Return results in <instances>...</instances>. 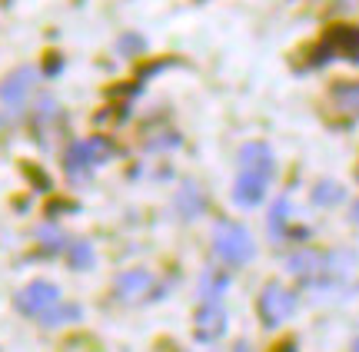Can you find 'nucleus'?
I'll use <instances>...</instances> for the list:
<instances>
[{
  "label": "nucleus",
  "instance_id": "1",
  "mask_svg": "<svg viewBox=\"0 0 359 352\" xmlns=\"http://www.w3.org/2000/svg\"><path fill=\"white\" fill-rule=\"evenodd\" d=\"M213 249H217L219 260L230 262V266H246V262L257 256V243H253L250 230L233 220L217 223V230H213Z\"/></svg>",
  "mask_w": 359,
  "mask_h": 352
},
{
  "label": "nucleus",
  "instance_id": "2",
  "mask_svg": "<svg viewBox=\"0 0 359 352\" xmlns=\"http://www.w3.org/2000/svg\"><path fill=\"white\" fill-rule=\"evenodd\" d=\"M257 309H259V316H263V323H266V326H280V323H286V319L293 316L296 296L290 293V289H283V286H266L263 293H259Z\"/></svg>",
  "mask_w": 359,
  "mask_h": 352
},
{
  "label": "nucleus",
  "instance_id": "3",
  "mask_svg": "<svg viewBox=\"0 0 359 352\" xmlns=\"http://www.w3.org/2000/svg\"><path fill=\"white\" fill-rule=\"evenodd\" d=\"M57 300H60V289L53 286V283H30L27 289H20L17 293V309L27 316H43L47 309H53L57 306Z\"/></svg>",
  "mask_w": 359,
  "mask_h": 352
},
{
  "label": "nucleus",
  "instance_id": "4",
  "mask_svg": "<svg viewBox=\"0 0 359 352\" xmlns=\"http://www.w3.org/2000/svg\"><path fill=\"white\" fill-rule=\"evenodd\" d=\"M150 286H154V279L147 269H127V273L116 276V300L137 302L150 293Z\"/></svg>",
  "mask_w": 359,
  "mask_h": 352
},
{
  "label": "nucleus",
  "instance_id": "5",
  "mask_svg": "<svg viewBox=\"0 0 359 352\" xmlns=\"http://www.w3.org/2000/svg\"><path fill=\"white\" fill-rule=\"evenodd\" d=\"M240 167H243V173H253V176H263V180H266L269 170H273V153H269V146L246 143L243 150H240Z\"/></svg>",
  "mask_w": 359,
  "mask_h": 352
},
{
  "label": "nucleus",
  "instance_id": "6",
  "mask_svg": "<svg viewBox=\"0 0 359 352\" xmlns=\"http://www.w3.org/2000/svg\"><path fill=\"white\" fill-rule=\"evenodd\" d=\"M223 329H226V313L219 309L217 302H210V306H203L200 309V316H196V332H200V339H219L223 336Z\"/></svg>",
  "mask_w": 359,
  "mask_h": 352
},
{
  "label": "nucleus",
  "instance_id": "7",
  "mask_svg": "<svg viewBox=\"0 0 359 352\" xmlns=\"http://www.w3.org/2000/svg\"><path fill=\"white\" fill-rule=\"evenodd\" d=\"M34 80H37L34 70H17L13 77L4 80V87H0V100H4V104H11V106H17L27 97V90L34 87Z\"/></svg>",
  "mask_w": 359,
  "mask_h": 352
},
{
  "label": "nucleus",
  "instance_id": "8",
  "mask_svg": "<svg viewBox=\"0 0 359 352\" xmlns=\"http://www.w3.org/2000/svg\"><path fill=\"white\" fill-rule=\"evenodd\" d=\"M263 193H266V180H263V176H253V173H243L240 183H236V190H233L240 206H257L259 199H263Z\"/></svg>",
  "mask_w": 359,
  "mask_h": 352
},
{
  "label": "nucleus",
  "instance_id": "9",
  "mask_svg": "<svg viewBox=\"0 0 359 352\" xmlns=\"http://www.w3.org/2000/svg\"><path fill=\"white\" fill-rule=\"evenodd\" d=\"M336 47L333 53H346L353 60H359V30L356 27H336L330 30V37H326V50Z\"/></svg>",
  "mask_w": 359,
  "mask_h": 352
},
{
  "label": "nucleus",
  "instance_id": "10",
  "mask_svg": "<svg viewBox=\"0 0 359 352\" xmlns=\"http://www.w3.org/2000/svg\"><path fill=\"white\" fill-rule=\"evenodd\" d=\"M226 289H230V276L226 273H219V269H206V273L200 276V296H203L206 302H217Z\"/></svg>",
  "mask_w": 359,
  "mask_h": 352
},
{
  "label": "nucleus",
  "instance_id": "11",
  "mask_svg": "<svg viewBox=\"0 0 359 352\" xmlns=\"http://www.w3.org/2000/svg\"><path fill=\"white\" fill-rule=\"evenodd\" d=\"M333 100L339 110L346 113H359V83H339L333 90Z\"/></svg>",
  "mask_w": 359,
  "mask_h": 352
},
{
  "label": "nucleus",
  "instance_id": "12",
  "mask_svg": "<svg viewBox=\"0 0 359 352\" xmlns=\"http://www.w3.org/2000/svg\"><path fill=\"white\" fill-rule=\"evenodd\" d=\"M67 260L74 269H87L90 262H93V249H90L87 239H74L70 246H67Z\"/></svg>",
  "mask_w": 359,
  "mask_h": 352
},
{
  "label": "nucleus",
  "instance_id": "13",
  "mask_svg": "<svg viewBox=\"0 0 359 352\" xmlns=\"http://www.w3.org/2000/svg\"><path fill=\"white\" fill-rule=\"evenodd\" d=\"M74 319H80V306H53L40 316L43 326H60V323H74Z\"/></svg>",
  "mask_w": 359,
  "mask_h": 352
},
{
  "label": "nucleus",
  "instance_id": "14",
  "mask_svg": "<svg viewBox=\"0 0 359 352\" xmlns=\"http://www.w3.org/2000/svg\"><path fill=\"white\" fill-rule=\"evenodd\" d=\"M343 186H336V183H320L316 190H313V203H320V206H336V203H343Z\"/></svg>",
  "mask_w": 359,
  "mask_h": 352
},
{
  "label": "nucleus",
  "instance_id": "15",
  "mask_svg": "<svg viewBox=\"0 0 359 352\" xmlns=\"http://www.w3.org/2000/svg\"><path fill=\"white\" fill-rule=\"evenodd\" d=\"M323 266V256L320 253H296L293 260H290V269L299 276H309V273H316Z\"/></svg>",
  "mask_w": 359,
  "mask_h": 352
},
{
  "label": "nucleus",
  "instance_id": "16",
  "mask_svg": "<svg viewBox=\"0 0 359 352\" xmlns=\"http://www.w3.org/2000/svg\"><path fill=\"white\" fill-rule=\"evenodd\" d=\"M83 153H87L90 163H103V160H110L114 146H110V140H103V136H93V140L83 143Z\"/></svg>",
  "mask_w": 359,
  "mask_h": 352
},
{
  "label": "nucleus",
  "instance_id": "17",
  "mask_svg": "<svg viewBox=\"0 0 359 352\" xmlns=\"http://www.w3.org/2000/svg\"><path fill=\"white\" fill-rule=\"evenodd\" d=\"M177 203H180V206H187V209H183L187 216H193L196 209H203V199L196 196V186H183V193H180Z\"/></svg>",
  "mask_w": 359,
  "mask_h": 352
},
{
  "label": "nucleus",
  "instance_id": "18",
  "mask_svg": "<svg viewBox=\"0 0 359 352\" xmlns=\"http://www.w3.org/2000/svg\"><path fill=\"white\" fill-rule=\"evenodd\" d=\"M286 216H290V203H286V199H276V203H273V213H269L273 233H280V223H286Z\"/></svg>",
  "mask_w": 359,
  "mask_h": 352
},
{
  "label": "nucleus",
  "instance_id": "19",
  "mask_svg": "<svg viewBox=\"0 0 359 352\" xmlns=\"http://www.w3.org/2000/svg\"><path fill=\"white\" fill-rule=\"evenodd\" d=\"M40 243H43L47 249H60L64 246V233H57V230L47 226V230H40Z\"/></svg>",
  "mask_w": 359,
  "mask_h": 352
},
{
  "label": "nucleus",
  "instance_id": "20",
  "mask_svg": "<svg viewBox=\"0 0 359 352\" xmlns=\"http://www.w3.org/2000/svg\"><path fill=\"white\" fill-rule=\"evenodd\" d=\"M233 352H250V346H246V342H240V346H236Z\"/></svg>",
  "mask_w": 359,
  "mask_h": 352
},
{
  "label": "nucleus",
  "instance_id": "21",
  "mask_svg": "<svg viewBox=\"0 0 359 352\" xmlns=\"http://www.w3.org/2000/svg\"><path fill=\"white\" fill-rule=\"evenodd\" d=\"M353 220H356V223H359V203H356V209H353Z\"/></svg>",
  "mask_w": 359,
  "mask_h": 352
},
{
  "label": "nucleus",
  "instance_id": "22",
  "mask_svg": "<svg viewBox=\"0 0 359 352\" xmlns=\"http://www.w3.org/2000/svg\"><path fill=\"white\" fill-rule=\"evenodd\" d=\"M356 352H359V342H356Z\"/></svg>",
  "mask_w": 359,
  "mask_h": 352
}]
</instances>
